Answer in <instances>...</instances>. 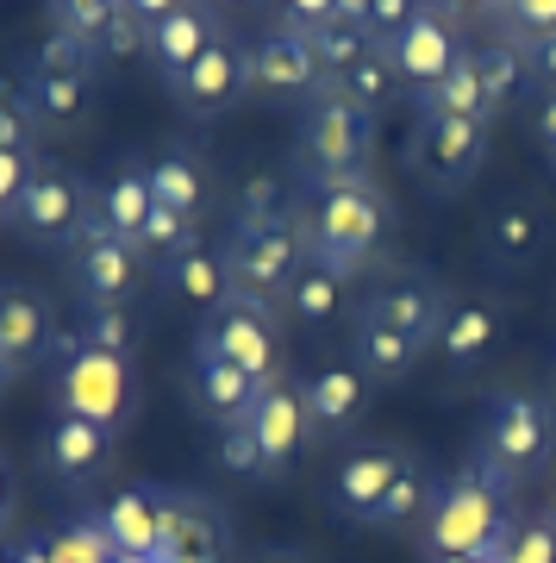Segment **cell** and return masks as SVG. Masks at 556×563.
<instances>
[{
    "label": "cell",
    "mask_w": 556,
    "mask_h": 563,
    "mask_svg": "<svg viewBox=\"0 0 556 563\" xmlns=\"http://www.w3.org/2000/svg\"><path fill=\"white\" fill-rule=\"evenodd\" d=\"M113 451H120V432H107V426H94V420H76V413H57V407H51V420H44V432H38L44 476L57 488H76V495L107 483Z\"/></svg>",
    "instance_id": "15"
},
{
    "label": "cell",
    "mask_w": 556,
    "mask_h": 563,
    "mask_svg": "<svg viewBox=\"0 0 556 563\" xmlns=\"http://www.w3.org/2000/svg\"><path fill=\"white\" fill-rule=\"evenodd\" d=\"M38 151H0V225H13L20 220V201H25V188L38 181Z\"/></svg>",
    "instance_id": "43"
},
{
    "label": "cell",
    "mask_w": 556,
    "mask_h": 563,
    "mask_svg": "<svg viewBox=\"0 0 556 563\" xmlns=\"http://www.w3.org/2000/svg\"><path fill=\"white\" fill-rule=\"evenodd\" d=\"M469 457H476L494 483H507L519 495V488L532 483L537 470H551V457H556L551 401H544V395H525V388H500L494 401H488V413H481V426H476Z\"/></svg>",
    "instance_id": "5"
},
{
    "label": "cell",
    "mask_w": 556,
    "mask_h": 563,
    "mask_svg": "<svg viewBox=\"0 0 556 563\" xmlns=\"http://www.w3.org/2000/svg\"><path fill=\"white\" fill-rule=\"evenodd\" d=\"M76 339L107 351V357H138V339H144V313L138 301H120V307H81L76 313Z\"/></svg>",
    "instance_id": "35"
},
{
    "label": "cell",
    "mask_w": 556,
    "mask_h": 563,
    "mask_svg": "<svg viewBox=\"0 0 556 563\" xmlns=\"http://www.w3.org/2000/svg\"><path fill=\"white\" fill-rule=\"evenodd\" d=\"M51 401H57V413L125 432L138 420V363L107 357L94 344H81L76 332H63L57 357H51Z\"/></svg>",
    "instance_id": "6"
},
{
    "label": "cell",
    "mask_w": 556,
    "mask_h": 563,
    "mask_svg": "<svg viewBox=\"0 0 556 563\" xmlns=\"http://www.w3.org/2000/svg\"><path fill=\"white\" fill-rule=\"evenodd\" d=\"M325 88V69H319L313 44L300 38L288 20H276L263 38H251V101L263 107H307Z\"/></svg>",
    "instance_id": "13"
},
{
    "label": "cell",
    "mask_w": 556,
    "mask_h": 563,
    "mask_svg": "<svg viewBox=\"0 0 556 563\" xmlns=\"http://www.w3.org/2000/svg\"><path fill=\"white\" fill-rule=\"evenodd\" d=\"M532 139L544 144V157L556 163V95H537V107H532Z\"/></svg>",
    "instance_id": "48"
},
{
    "label": "cell",
    "mask_w": 556,
    "mask_h": 563,
    "mask_svg": "<svg viewBox=\"0 0 556 563\" xmlns=\"http://www.w3.org/2000/svg\"><path fill=\"white\" fill-rule=\"evenodd\" d=\"M444 313H451V288L437 269H419V263H376L357 288V307H351V320L394 325L425 351H437Z\"/></svg>",
    "instance_id": "7"
},
{
    "label": "cell",
    "mask_w": 556,
    "mask_h": 563,
    "mask_svg": "<svg viewBox=\"0 0 556 563\" xmlns=\"http://www.w3.org/2000/svg\"><path fill=\"white\" fill-rule=\"evenodd\" d=\"M63 263H69L76 307H120V301H138V288H144L138 251L125 239H113V232H100V225H88V232L63 251Z\"/></svg>",
    "instance_id": "16"
},
{
    "label": "cell",
    "mask_w": 556,
    "mask_h": 563,
    "mask_svg": "<svg viewBox=\"0 0 556 563\" xmlns=\"http://www.w3.org/2000/svg\"><path fill=\"white\" fill-rule=\"evenodd\" d=\"M163 295H181V301H194L200 313H213L225 295H232V269H225V244L219 239H200L194 251H181L176 263H163L157 269Z\"/></svg>",
    "instance_id": "31"
},
{
    "label": "cell",
    "mask_w": 556,
    "mask_h": 563,
    "mask_svg": "<svg viewBox=\"0 0 556 563\" xmlns=\"http://www.w3.org/2000/svg\"><path fill=\"white\" fill-rule=\"evenodd\" d=\"M544 207L513 195V201H500L488 220H481V263L494 269V276H525L537 257H544Z\"/></svg>",
    "instance_id": "23"
},
{
    "label": "cell",
    "mask_w": 556,
    "mask_h": 563,
    "mask_svg": "<svg viewBox=\"0 0 556 563\" xmlns=\"http://www.w3.org/2000/svg\"><path fill=\"white\" fill-rule=\"evenodd\" d=\"M13 383H20V376H13V363L0 357V401H7V388H13Z\"/></svg>",
    "instance_id": "51"
},
{
    "label": "cell",
    "mask_w": 556,
    "mask_h": 563,
    "mask_svg": "<svg viewBox=\"0 0 556 563\" xmlns=\"http://www.w3.org/2000/svg\"><path fill=\"white\" fill-rule=\"evenodd\" d=\"M38 139L44 125L32 113V101H25V88L0 76V151H38Z\"/></svg>",
    "instance_id": "42"
},
{
    "label": "cell",
    "mask_w": 556,
    "mask_h": 563,
    "mask_svg": "<svg viewBox=\"0 0 556 563\" xmlns=\"http://www.w3.org/2000/svg\"><path fill=\"white\" fill-rule=\"evenodd\" d=\"M419 563H481V558H419Z\"/></svg>",
    "instance_id": "54"
},
{
    "label": "cell",
    "mask_w": 556,
    "mask_h": 563,
    "mask_svg": "<svg viewBox=\"0 0 556 563\" xmlns=\"http://www.w3.org/2000/svg\"><path fill=\"white\" fill-rule=\"evenodd\" d=\"M219 244H225L232 288L251 295V301H269V307H281V295L294 288V276L313 263L307 225H300V195L288 213H232V232Z\"/></svg>",
    "instance_id": "4"
},
{
    "label": "cell",
    "mask_w": 556,
    "mask_h": 563,
    "mask_svg": "<svg viewBox=\"0 0 556 563\" xmlns=\"http://www.w3.org/2000/svg\"><path fill=\"white\" fill-rule=\"evenodd\" d=\"M494 563H556V520L551 514H544V520H525Z\"/></svg>",
    "instance_id": "45"
},
{
    "label": "cell",
    "mask_w": 556,
    "mask_h": 563,
    "mask_svg": "<svg viewBox=\"0 0 556 563\" xmlns=\"http://www.w3.org/2000/svg\"><path fill=\"white\" fill-rule=\"evenodd\" d=\"M13 514H20V470H13L7 451H0V532L13 526Z\"/></svg>",
    "instance_id": "49"
},
{
    "label": "cell",
    "mask_w": 556,
    "mask_h": 563,
    "mask_svg": "<svg viewBox=\"0 0 556 563\" xmlns=\"http://www.w3.org/2000/svg\"><path fill=\"white\" fill-rule=\"evenodd\" d=\"M400 463H407V444L394 439H369V444H351L338 457V470H332V483H325V501L338 507L344 520H376L381 495L394 488Z\"/></svg>",
    "instance_id": "21"
},
{
    "label": "cell",
    "mask_w": 556,
    "mask_h": 563,
    "mask_svg": "<svg viewBox=\"0 0 556 563\" xmlns=\"http://www.w3.org/2000/svg\"><path fill=\"white\" fill-rule=\"evenodd\" d=\"M251 563H313V558H307V551H294V544H263Z\"/></svg>",
    "instance_id": "50"
},
{
    "label": "cell",
    "mask_w": 556,
    "mask_h": 563,
    "mask_svg": "<svg viewBox=\"0 0 556 563\" xmlns=\"http://www.w3.org/2000/svg\"><path fill=\"white\" fill-rule=\"evenodd\" d=\"M332 88H338L344 101H357L363 113H376V120H381V107H388V95L400 88V76H394V63H388V51L376 44V51L351 63V69H344V76L332 81Z\"/></svg>",
    "instance_id": "37"
},
{
    "label": "cell",
    "mask_w": 556,
    "mask_h": 563,
    "mask_svg": "<svg viewBox=\"0 0 556 563\" xmlns=\"http://www.w3.org/2000/svg\"><path fill=\"white\" fill-rule=\"evenodd\" d=\"M407 20H413V7H407V0H376V7H363V25H369V38H376V44H388Z\"/></svg>",
    "instance_id": "46"
},
{
    "label": "cell",
    "mask_w": 556,
    "mask_h": 563,
    "mask_svg": "<svg viewBox=\"0 0 556 563\" xmlns=\"http://www.w3.org/2000/svg\"><path fill=\"white\" fill-rule=\"evenodd\" d=\"M157 563H232V520H225L207 495H181V488H169Z\"/></svg>",
    "instance_id": "22"
},
{
    "label": "cell",
    "mask_w": 556,
    "mask_h": 563,
    "mask_svg": "<svg viewBox=\"0 0 556 563\" xmlns=\"http://www.w3.org/2000/svg\"><path fill=\"white\" fill-rule=\"evenodd\" d=\"M551 388H556V351H551Z\"/></svg>",
    "instance_id": "56"
},
{
    "label": "cell",
    "mask_w": 556,
    "mask_h": 563,
    "mask_svg": "<svg viewBox=\"0 0 556 563\" xmlns=\"http://www.w3.org/2000/svg\"><path fill=\"white\" fill-rule=\"evenodd\" d=\"M151 213H157V188H151V176H144V163H120L113 176L94 181L88 225H100V232H113V239H125V244H138V232L151 225Z\"/></svg>",
    "instance_id": "26"
},
{
    "label": "cell",
    "mask_w": 556,
    "mask_h": 563,
    "mask_svg": "<svg viewBox=\"0 0 556 563\" xmlns=\"http://www.w3.org/2000/svg\"><path fill=\"white\" fill-rule=\"evenodd\" d=\"M544 488H551V520H556V457H551V470H544Z\"/></svg>",
    "instance_id": "53"
},
{
    "label": "cell",
    "mask_w": 556,
    "mask_h": 563,
    "mask_svg": "<svg viewBox=\"0 0 556 563\" xmlns=\"http://www.w3.org/2000/svg\"><path fill=\"white\" fill-rule=\"evenodd\" d=\"M351 363H357L376 388H400L419 363H425V344H413L407 332H394V325L351 320Z\"/></svg>",
    "instance_id": "30"
},
{
    "label": "cell",
    "mask_w": 556,
    "mask_h": 563,
    "mask_svg": "<svg viewBox=\"0 0 556 563\" xmlns=\"http://www.w3.org/2000/svg\"><path fill=\"white\" fill-rule=\"evenodd\" d=\"M432 495H437V476L413 457V451H407V463H400L394 488L381 495V507H376V520H369V526H381V532H407V526H425V514H432Z\"/></svg>",
    "instance_id": "33"
},
{
    "label": "cell",
    "mask_w": 556,
    "mask_h": 563,
    "mask_svg": "<svg viewBox=\"0 0 556 563\" xmlns=\"http://www.w3.org/2000/svg\"><path fill=\"white\" fill-rule=\"evenodd\" d=\"M519 495L507 483H494L476 457L437 476V495H432V514L419 526V558H481L494 563L519 532Z\"/></svg>",
    "instance_id": "1"
},
{
    "label": "cell",
    "mask_w": 556,
    "mask_h": 563,
    "mask_svg": "<svg viewBox=\"0 0 556 563\" xmlns=\"http://www.w3.org/2000/svg\"><path fill=\"white\" fill-rule=\"evenodd\" d=\"M25 101L38 113L44 132H81L94 120V101H100V76H20Z\"/></svg>",
    "instance_id": "29"
},
{
    "label": "cell",
    "mask_w": 556,
    "mask_h": 563,
    "mask_svg": "<svg viewBox=\"0 0 556 563\" xmlns=\"http://www.w3.org/2000/svg\"><path fill=\"white\" fill-rule=\"evenodd\" d=\"M100 51L81 38H63V32H44L32 51H20V76H100Z\"/></svg>",
    "instance_id": "36"
},
{
    "label": "cell",
    "mask_w": 556,
    "mask_h": 563,
    "mask_svg": "<svg viewBox=\"0 0 556 563\" xmlns=\"http://www.w3.org/2000/svg\"><path fill=\"white\" fill-rule=\"evenodd\" d=\"M344 288L351 282H338L332 269H319V263H307L294 276V288L281 295V313L300 325V332H325V325L338 320V307H344Z\"/></svg>",
    "instance_id": "34"
},
{
    "label": "cell",
    "mask_w": 556,
    "mask_h": 563,
    "mask_svg": "<svg viewBox=\"0 0 556 563\" xmlns=\"http://www.w3.org/2000/svg\"><path fill=\"white\" fill-rule=\"evenodd\" d=\"M369 163H376V113H363L357 101H344L338 88L325 81L294 120V181H300V195L363 181Z\"/></svg>",
    "instance_id": "3"
},
{
    "label": "cell",
    "mask_w": 556,
    "mask_h": 563,
    "mask_svg": "<svg viewBox=\"0 0 556 563\" xmlns=\"http://www.w3.org/2000/svg\"><path fill=\"white\" fill-rule=\"evenodd\" d=\"M151 20H157V0H120V7H113V25H107V38H100V57H107V63L144 57V44H151Z\"/></svg>",
    "instance_id": "40"
},
{
    "label": "cell",
    "mask_w": 556,
    "mask_h": 563,
    "mask_svg": "<svg viewBox=\"0 0 556 563\" xmlns=\"http://www.w3.org/2000/svg\"><path fill=\"white\" fill-rule=\"evenodd\" d=\"M488 20H494V32L507 44H537L556 32V0H500V7H488Z\"/></svg>",
    "instance_id": "39"
},
{
    "label": "cell",
    "mask_w": 556,
    "mask_h": 563,
    "mask_svg": "<svg viewBox=\"0 0 556 563\" xmlns=\"http://www.w3.org/2000/svg\"><path fill=\"white\" fill-rule=\"evenodd\" d=\"M244 432L257 439L263 451V483H288L294 476V463L313 451V420H307V395H300V376H281V383H269L251 401V413H244Z\"/></svg>",
    "instance_id": "12"
},
{
    "label": "cell",
    "mask_w": 556,
    "mask_h": 563,
    "mask_svg": "<svg viewBox=\"0 0 556 563\" xmlns=\"http://www.w3.org/2000/svg\"><path fill=\"white\" fill-rule=\"evenodd\" d=\"M219 38H225V13H219V7H207V0H157L144 57H151V69H157L163 88H169V81L188 76Z\"/></svg>",
    "instance_id": "17"
},
{
    "label": "cell",
    "mask_w": 556,
    "mask_h": 563,
    "mask_svg": "<svg viewBox=\"0 0 556 563\" xmlns=\"http://www.w3.org/2000/svg\"><path fill=\"white\" fill-rule=\"evenodd\" d=\"M525 76H532L537 95H556V32L537 38V44H525Z\"/></svg>",
    "instance_id": "47"
},
{
    "label": "cell",
    "mask_w": 556,
    "mask_h": 563,
    "mask_svg": "<svg viewBox=\"0 0 556 563\" xmlns=\"http://www.w3.org/2000/svg\"><path fill=\"white\" fill-rule=\"evenodd\" d=\"M281 20H288L300 38L313 44V57H319V69H325V81H338L357 57H369V51H376V38H369V25H363L357 0H294V7H281Z\"/></svg>",
    "instance_id": "19"
},
{
    "label": "cell",
    "mask_w": 556,
    "mask_h": 563,
    "mask_svg": "<svg viewBox=\"0 0 556 563\" xmlns=\"http://www.w3.org/2000/svg\"><path fill=\"white\" fill-rule=\"evenodd\" d=\"M213 463L225 470V476H251V483H263V451H257V439L244 432V426H225L213 439Z\"/></svg>",
    "instance_id": "44"
},
{
    "label": "cell",
    "mask_w": 556,
    "mask_h": 563,
    "mask_svg": "<svg viewBox=\"0 0 556 563\" xmlns=\"http://www.w3.org/2000/svg\"><path fill=\"white\" fill-rule=\"evenodd\" d=\"M300 225H307V251H313L319 269H332L338 282H357L381 263L394 201L381 195L376 176H363V181H344V188L300 195Z\"/></svg>",
    "instance_id": "2"
},
{
    "label": "cell",
    "mask_w": 556,
    "mask_h": 563,
    "mask_svg": "<svg viewBox=\"0 0 556 563\" xmlns=\"http://www.w3.org/2000/svg\"><path fill=\"white\" fill-rule=\"evenodd\" d=\"M144 176L157 188V201L176 207L181 220H200V213L219 201L213 163L200 157L194 144H163V151H151V157H144Z\"/></svg>",
    "instance_id": "25"
},
{
    "label": "cell",
    "mask_w": 556,
    "mask_h": 563,
    "mask_svg": "<svg viewBox=\"0 0 556 563\" xmlns=\"http://www.w3.org/2000/svg\"><path fill=\"white\" fill-rule=\"evenodd\" d=\"M263 388L244 376V369H232L225 357H213V351H194V369H188V401H194V413L207 426H244V413H251V401H257Z\"/></svg>",
    "instance_id": "27"
},
{
    "label": "cell",
    "mask_w": 556,
    "mask_h": 563,
    "mask_svg": "<svg viewBox=\"0 0 556 563\" xmlns=\"http://www.w3.org/2000/svg\"><path fill=\"white\" fill-rule=\"evenodd\" d=\"M163 514H169V488L132 483V488H120L113 501L100 507L94 520H100V532H107V544H113V558H157Z\"/></svg>",
    "instance_id": "24"
},
{
    "label": "cell",
    "mask_w": 556,
    "mask_h": 563,
    "mask_svg": "<svg viewBox=\"0 0 556 563\" xmlns=\"http://www.w3.org/2000/svg\"><path fill=\"white\" fill-rule=\"evenodd\" d=\"M169 101L181 107V120H225L251 101V38L225 32L207 57L188 69L181 81H169Z\"/></svg>",
    "instance_id": "14"
},
{
    "label": "cell",
    "mask_w": 556,
    "mask_h": 563,
    "mask_svg": "<svg viewBox=\"0 0 556 563\" xmlns=\"http://www.w3.org/2000/svg\"><path fill=\"white\" fill-rule=\"evenodd\" d=\"M300 395H307V420H313V439H357L363 420H369V401H376V383L363 376L351 357L319 363L313 376H300Z\"/></svg>",
    "instance_id": "20"
},
{
    "label": "cell",
    "mask_w": 556,
    "mask_h": 563,
    "mask_svg": "<svg viewBox=\"0 0 556 563\" xmlns=\"http://www.w3.org/2000/svg\"><path fill=\"white\" fill-rule=\"evenodd\" d=\"M488 132L494 125H481V120H413L407 169L432 195H457V188H469L481 176V163H488Z\"/></svg>",
    "instance_id": "11"
},
{
    "label": "cell",
    "mask_w": 556,
    "mask_h": 563,
    "mask_svg": "<svg viewBox=\"0 0 556 563\" xmlns=\"http://www.w3.org/2000/svg\"><path fill=\"white\" fill-rule=\"evenodd\" d=\"M113 563H157V558H113Z\"/></svg>",
    "instance_id": "55"
},
{
    "label": "cell",
    "mask_w": 556,
    "mask_h": 563,
    "mask_svg": "<svg viewBox=\"0 0 556 563\" xmlns=\"http://www.w3.org/2000/svg\"><path fill=\"white\" fill-rule=\"evenodd\" d=\"M0 563H20V544L7 539V532H0Z\"/></svg>",
    "instance_id": "52"
},
{
    "label": "cell",
    "mask_w": 556,
    "mask_h": 563,
    "mask_svg": "<svg viewBox=\"0 0 556 563\" xmlns=\"http://www.w3.org/2000/svg\"><path fill=\"white\" fill-rule=\"evenodd\" d=\"M113 7L120 0H57L44 20H51V32H63V38H81V44H94L107 38V25H113Z\"/></svg>",
    "instance_id": "41"
},
{
    "label": "cell",
    "mask_w": 556,
    "mask_h": 563,
    "mask_svg": "<svg viewBox=\"0 0 556 563\" xmlns=\"http://www.w3.org/2000/svg\"><path fill=\"white\" fill-rule=\"evenodd\" d=\"M200 244V220H181L176 207H163L157 201V213H151V225L138 232V263H151V269H163V263H176L181 251H194Z\"/></svg>",
    "instance_id": "38"
},
{
    "label": "cell",
    "mask_w": 556,
    "mask_h": 563,
    "mask_svg": "<svg viewBox=\"0 0 556 563\" xmlns=\"http://www.w3.org/2000/svg\"><path fill=\"white\" fill-rule=\"evenodd\" d=\"M500 325L507 320H500L494 301H451L444 332H437V351H444V363H451L457 376H469V369H481V363L494 357Z\"/></svg>",
    "instance_id": "28"
},
{
    "label": "cell",
    "mask_w": 556,
    "mask_h": 563,
    "mask_svg": "<svg viewBox=\"0 0 556 563\" xmlns=\"http://www.w3.org/2000/svg\"><path fill=\"white\" fill-rule=\"evenodd\" d=\"M469 44L476 38L463 32L457 7H413V20L400 25L381 51H388V63H394L400 95H425V88H437V81L469 57Z\"/></svg>",
    "instance_id": "9"
},
{
    "label": "cell",
    "mask_w": 556,
    "mask_h": 563,
    "mask_svg": "<svg viewBox=\"0 0 556 563\" xmlns=\"http://www.w3.org/2000/svg\"><path fill=\"white\" fill-rule=\"evenodd\" d=\"M469 57H476L481 95H488V107H494V113H507V107L532 88V76H525V51H519V44H507L500 32H494V38H476V44H469Z\"/></svg>",
    "instance_id": "32"
},
{
    "label": "cell",
    "mask_w": 556,
    "mask_h": 563,
    "mask_svg": "<svg viewBox=\"0 0 556 563\" xmlns=\"http://www.w3.org/2000/svg\"><path fill=\"white\" fill-rule=\"evenodd\" d=\"M57 307H51V295L44 288H32V282H0V357L13 363V376H32V369H51V357H57Z\"/></svg>",
    "instance_id": "18"
},
{
    "label": "cell",
    "mask_w": 556,
    "mask_h": 563,
    "mask_svg": "<svg viewBox=\"0 0 556 563\" xmlns=\"http://www.w3.org/2000/svg\"><path fill=\"white\" fill-rule=\"evenodd\" d=\"M194 351H213L225 357L232 369H244L257 388L281 383L288 376V357H281V320L269 301H251V295H225L213 313H200V332H194Z\"/></svg>",
    "instance_id": "8"
},
{
    "label": "cell",
    "mask_w": 556,
    "mask_h": 563,
    "mask_svg": "<svg viewBox=\"0 0 556 563\" xmlns=\"http://www.w3.org/2000/svg\"><path fill=\"white\" fill-rule=\"evenodd\" d=\"M88 207H94V181L76 176L69 163H38V181L25 188L20 201V232L25 244H38V251H69V244L88 232Z\"/></svg>",
    "instance_id": "10"
}]
</instances>
